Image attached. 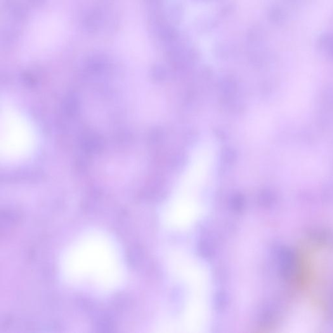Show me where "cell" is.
Masks as SVG:
<instances>
[{"instance_id": "2", "label": "cell", "mask_w": 333, "mask_h": 333, "mask_svg": "<svg viewBox=\"0 0 333 333\" xmlns=\"http://www.w3.org/2000/svg\"><path fill=\"white\" fill-rule=\"evenodd\" d=\"M186 157L183 153H179L172 160V165L175 168H182L185 164Z\"/></svg>"}, {"instance_id": "1", "label": "cell", "mask_w": 333, "mask_h": 333, "mask_svg": "<svg viewBox=\"0 0 333 333\" xmlns=\"http://www.w3.org/2000/svg\"><path fill=\"white\" fill-rule=\"evenodd\" d=\"M237 155L235 150L231 147L223 148L221 152V160L224 166L230 167L236 161Z\"/></svg>"}]
</instances>
